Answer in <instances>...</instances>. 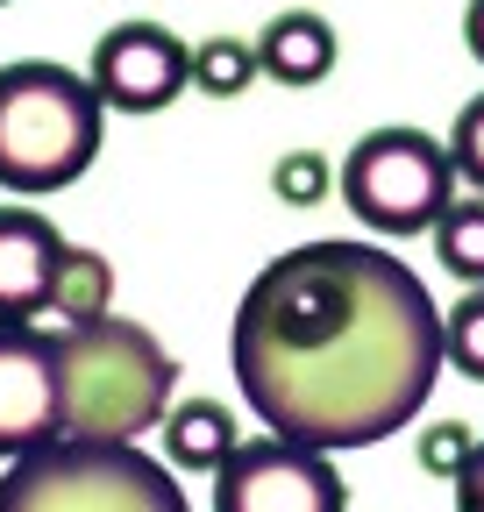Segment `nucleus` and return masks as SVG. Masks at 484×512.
<instances>
[{"label":"nucleus","mask_w":484,"mask_h":512,"mask_svg":"<svg viewBox=\"0 0 484 512\" xmlns=\"http://www.w3.org/2000/svg\"><path fill=\"white\" fill-rule=\"evenodd\" d=\"M456 512H484V441H477V456L456 477Z\"/></svg>","instance_id":"6ab92c4d"},{"label":"nucleus","mask_w":484,"mask_h":512,"mask_svg":"<svg viewBox=\"0 0 484 512\" xmlns=\"http://www.w3.org/2000/svg\"><path fill=\"white\" fill-rule=\"evenodd\" d=\"M228 356L257 427L335 456L420 420L449 363V313L413 264L328 235L250 278Z\"/></svg>","instance_id":"f257e3e1"},{"label":"nucleus","mask_w":484,"mask_h":512,"mask_svg":"<svg viewBox=\"0 0 484 512\" xmlns=\"http://www.w3.org/2000/svg\"><path fill=\"white\" fill-rule=\"evenodd\" d=\"M100 121L107 100L72 64H0V192L43 200V192L79 185L100 157Z\"/></svg>","instance_id":"f03ea898"},{"label":"nucleus","mask_w":484,"mask_h":512,"mask_svg":"<svg viewBox=\"0 0 484 512\" xmlns=\"http://www.w3.org/2000/svg\"><path fill=\"white\" fill-rule=\"evenodd\" d=\"M435 256L449 278H463V292H484V192L449 200V214L435 221Z\"/></svg>","instance_id":"ddd939ff"},{"label":"nucleus","mask_w":484,"mask_h":512,"mask_svg":"<svg viewBox=\"0 0 484 512\" xmlns=\"http://www.w3.org/2000/svg\"><path fill=\"white\" fill-rule=\"evenodd\" d=\"M50 441H65V363H57V335L0 320V463H22Z\"/></svg>","instance_id":"0eeeda50"},{"label":"nucleus","mask_w":484,"mask_h":512,"mask_svg":"<svg viewBox=\"0 0 484 512\" xmlns=\"http://www.w3.org/2000/svg\"><path fill=\"white\" fill-rule=\"evenodd\" d=\"M449 363L470 384H484V292H463L449 306Z\"/></svg>","instance_id":"2eb2a0df"},{"label":"nucleus","mask_w":484,"mask_h":512,"mask_svg":"<svg viewBox=\"0 0 484 512\" xmlns=\"http://www.w3.org/2000/svg\"><path fill=\"white\" fill-rule=\"evenodd\" d=\"M0 512H193V505L136 441H50L8 463Z\"/></svg>","instance_id":"20e7f679"},{"label":"nucleus","mask_w":484,"mask_h":512,"mask_svg":"<svg viewBox=\"0 0 484 512\" xmlns=\"http://www.w3.org/2000/svg\"><path fill=\"white\" fill-rule=\"evenodd\" d=\"M107 299H114L107 256L100 249H65V271H57L50 313H65V328H93V320H107Z\"/></svg>","instance_id":"f8f14e48"},{"label":"nucleus","mask_w":484,"mask_h":512,"mask_svg":"<svg viewBox=\"0 0 484 512\" xmlns=\"http://www.w3.org/2000/svg\"><path fill=\"white\" fill-rule=\"evenodd\" d=\"M271 192H278L285 207H314L321 192H328V164H321L314 150H292V157L271 164Z\"/></svg>","instance_id":"dca6fc26"},{"label":"nucleus","mask_w":484,"mask_h":512,"mask_svg":"<svg viewBox=\"0 0 484 512\" xmlns=\"http://www.w3.org/2000/svg\"><path fill=\"white\" fill-rule=\"evenodd\" d=\"M0 8H8V0H0Z\"/></svg>","instance_id":"412c9836"},{"label":"nucleus","mask_w":484,"mask_h":512,"mask_svg":"<svg viewBox=\"0 0 484 512\" xmlns=\"http://www.w3.org/2000/svg\"><path fill=\"white\" fill-rule=\"evenodd\" d=\"M463 43H470V57L484 64V0H470V8H463Z\"/></svg>","instance_id":"aec40b11"},{"label":"nucleus","mask_w":484,"mask_h":512,"mask_svg":"<svg viewBox=\"0 0 484 512\" xmlns=\"http://www.w3.org/2000/svg\"><path fill=\"white\" fill-rule=\"evenodd\" d=\"M449 157H456V178L484 192V93L456 114V128H449Z\"/></svg>","instance_id":"a211bd4d"},{"label":"nucleus","mask_w":484,"mask_h":512,"mask_svg":"<svg viewBox=\"0 0 484 512\" xmlns=\"http://www.w3.org/2000/svg\"><path fill=\"white\" fill-rule=\"evenodd\" d=\"M86 79L121 114H164L178 93L193 86V50L178 43L164 22H121V29H107L93 43Z\"/></svg>","instance_id":"6e6552de"},{"label":"nucleus","mask_w":484,"mask_h":512,"mask_svg":"<svg viewBox=\"0 0 484 512\" xmlns=\"http://www.w3.org/2000/svg\"><path fill=\"white\" fill-rule=\"evenodd\" d=\"M477 456V434L463 427V420H442V427H428L420 434V470H435V477H463V463Z\"/></svg>","instance_id":"f3484780"},{"label":"nucleus","mask_w":484,"mask_h":512,"mask_svg":"<svg viewBox=\"0 0 484 512\" xmlns=\"http://www.w3.org/2000/svg\"><path fill=\"white\" fill-rule=\"evenodd\" d=\"M342 200L363 228L378 235H420L449 214L456 200V157L428 136V128H371L335 171Z\"/></svg>","instance_id":"39448f33"},{"label":"nucleus","mask_w":484,"mask_h":512,"mask_svg":"<svg viewBox=\"0 0 484 512\" xmlns=\"http://www.w3.org/2000/svg\"><path fill=\"white\" fill-rule=\"evenodd\" d=\"M57 363H65V441H136L143 427H164L178 363L150 328L121 313L65 328Z\"/></svg>","instance_id":"7ed1b4c3"},{"label":"nucleus","mask_w":484,"mask_h":512,"mask_svg":"<svg viewBox=\"0 0 484 512\" xmlns=\"http://www.w3.org/2000/svg\"><path fill=\"white\" fill-rule=\"evenodd\" d=\"M235 448H242V434H235V413L221 399H186L164 413V456L178 470H221Z\"/></svg>","instance_id":"9b49d317"},{"label":"nucleus","mask_w":484,"mask_h":512,"mask_svg":"<svg viewBox=\"0 0 484 512\" xmlns=\"http://www.w3.org/2000/svg\"><path fill=\"white\" fill-rule=\"evenodd\" d=\"M257 72H264V64H257V43H242V36H207V43L193 50V86L214 93V100H235Z\"/></svg>","instance_id":"4468645a"},{"label":"nucleus","mask_w":484,"mask_h":512,"mask_svg":"<svg viewBox=\"0 0 484 512\" xmlns=\"http://www.w3.org/2000/svg\"><path fill=\"white\" fill-rule=\"evenodd\" d=\"M257 64H264V79H278V86H321L335 72V29L314 8H285L257 36Z\"/></svg>","instance_id":"9d476101"},{"label":"nucleus","mask_w":484,"mask_h":512,"mask_svg":"<svg viewBox=\"0 0 484 512\" xmlns=\"http://www.w3.org/2000/svg\"><path fill=\"white\" fill-rule=\"evenodd\" d=\"M65 235L36 207H0V320L8 328H36V313L57 299V271H65Z\"/></svg>","instance_id":"1a4fd4ad"},{"label":"nucleus","mask_w":484,"mask_h":512,"mask_svg":"<svg viewBox=\"0 0 484 512\" xmlns=\"http://www.w3.org/2000/svg\"><path fill=\"white\" fill-rule=\"evenodd\" d=\"M349 491L321 448H299L285 434L242 441L214 470V512H342Z\"/></svg>","instance_id":"423d86ee"}]
</instances>
